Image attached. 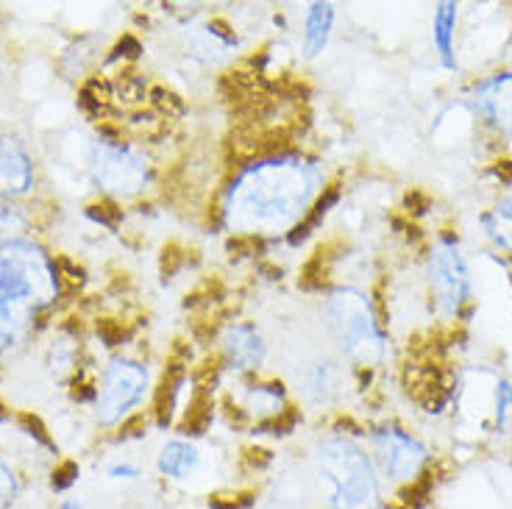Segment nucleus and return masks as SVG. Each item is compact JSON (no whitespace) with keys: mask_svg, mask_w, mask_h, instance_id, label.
Wrapping results in <instances>:
<instances>
[{"mask_svg":"<svg viewBox=\"0 0 512 509\" xmlns=\"http://www.w3.org/2000/svg\"><path fill=\"white\" fill-rule=\"evenodd\" d=\"M320 190V170L301 156H273L231 181L223 220L231 234L276 237L307 215Z\"/></svg>","mask_w":512,"mask_h":509,"instance_id":"1","label":"nucleus"},{"mask_svg":"<svg viewBox=\"0 0 512 509\" xmlns=\"http://www.w3.org/2000/svg\"><path fill=\"white\" fill-rule=\"evenodd\" d=\"M487 237L496 242L504 251H512V195L501 198L485 215Z\"/></svg>","mask_w":512,"mask_h":509,"instance_id":"17","label":"nucleus"},{"mask_svg":"<svg viewBox=\"0 0 512 509\" xmlns=\"http://www.w3.org/2000/svg\"><path fill=\"white\" fill-rule=\"evenodd\" d=\"M59 293L48 254L28 240L0 242V354L26 334L37 312Z\"/></svg>","mask_w":512,"mask_h":509,"instance_id":"2","label":"nucleus"},{"mask_svg":"<svg viewBox=\"0 0 512 509\" xmlns=\"http://www.w3.org/2000/svg\"><path fill=\"white\" fill-rule=\"evenodd\" d=\"M496 426L499 432H512V384L499 382L496 387Z\"/></svg>","mask_w":512,"mask_h":509,"instance_id":"18","label":"nucleus"},{"mask_svg":"<svg viewBox=\"0 0 512 509\" xmlns=\"http://www.w3.org/2000/svg\"><path fill=\"white\" fill-rule=\"evenodd\" d=\"M223 357L229 362V368L237 373H251L262 368V362L268 357V345L262 340V334L251 323H234L223 334Z\"/></svg>","mask_w":512,"mask_h":509,"instance_id":"11","label":"nucleus"},{"mask_svg":"<svg viewBox=\"0 0 512 509\" xmlns=\"http://www.w3.org/2000/svg\"><path fill=\"white\" fill-rule=\"evenodd\" d=\"M156 468L170 482H184L201 468V451L190 440H170L159 451Z\"/></svg>","mask_w":512,"mask_h":509,"instance_id":"13","label":"nucleus"},{"mask_svg":"<svg viewBox=\"0 0 512 509\" xmlns=\"http://www.w3.org/2000/svg\"><path fill=\"white\" fill-rule=\"evenodd\" d=\"M148 368L131 359H112L95 387V418L101 426H117L140 407L148 395Z\"/></svg>","mask_w":512,"mask_h":509,"instance_id":"5","label":"nucleus"},{"mask_svg":"<svg viewBox=\"0 0 512 509\" xmlns=\"http://www.w3.org/2000/svg\"><path fill=\"white\" fill-rule=\"evenodd\" d=\"M320 315L334 345L351 365L357 368L379 365V359L384 357V337L368 295L354 287H337L323 298Z\"/></svg>","mask_w":512,"mask_h":509,"instance_id":"4","label":"nucleus"},{"mask_svg":"<svg viewBox=\"0 0 512 509\" xmlns=\"http://www.w3.org/2000/svg\"><path fill=\"white\" fill-rule=\"evenodd\" d=\"M12 229H23V217L14 212L12 206L3 204V198H0V242H9L14 234Z\"/></svg>","mask_w":512,"mask_h":509,"instance_id":"20","label":"nucleus"},{"mask_svg":"<svg viewBox=\"0 0 512 509\" xmlns=\"http://www.w3.org/2000/svg\"><path fill=\"white\" fill-rule=\"evenodd\" d=\"M284 407L282 384H251L245 390V412L254 418L265 420L279 415Z\"/></svg>","mask_w":512,"mask_h":509,"instance_id":"16","label":"nucleus"},{"mask_svg":"<svg viewBox=\"0 0 512 509\" xmlns=\"http://www.w3.org/2000/svg\"><path fill=\"white\" fill-rule=\"evenodd\" d=\"M34 187V159L17 137H0V198H20Z\"/></svg>","mask_w":512,"mask_h":509,"instance_id":"9","label":"nucleus"},{"mask_svg":"<svg viewBox=\"0 0 512 509\" xmlns=\"http://www.w3.org/2000/svg\"><path fill=\"white\" fill-rule=\"evenodd\" d=\"M373 457H376L379 471L390 482L404 484L415 482L421 476L429 454L421 440H415L410 432H404L398 426H387V429L373 432Z\"/></svg>","mask_w":512,"mask_h":509,"instance_id":"8","label":"nucleus"},{"mask_svg":"<svg viewBox=\"0 0 512 509\" xmlns=\"http://www.w3.org/2000/svg\"><path fill=\"white\" fill-rule=\"evenodd\" d=\"M334 12L332 3H312L304 14V56L307 59H318L320 53L326 51L329 39H332Z\"/></svg>","mask_w":512,"mask_h":509,"instance_id":"14","label":"nucleus"},{"mask_svg":"<svg viewBox=\"0 0 512 509\" xmlns=\"http://www.w3.org/2000/svg\"><path fill=\"white\" fill-rule=\"evenodd\" d=\"M76 476H78L76 462H64L62 468L53 473V490H67L70 484L76 482Z\"/></svg>","mask_w":512,"mask_h":509,"instance_id":"22","label":"nucleus"},{"mask_svg":"<svg viewBox=\"0 0 512 509\" xmlns=\"http://www.w3.org/2000/svg\"><path fill=\"white\" fill-rule=\"evenodd\" d=\"M343 373L334 359H315L298 370V395L309 407H329L340 393Z\"/></svg>","mask_w":512,"mask_h":509,"instance_id":"12","label":"nucleus"},{"mask_svg":"<svg viewBox=\"0 0 512 509\" xmlns=\"http://www.w3.org/2000/svg\"><path fill=\"white\" fill-rule=\"evenodd\" d=\"M20 493V482H17V476L14 471L0 459V507H6V504H12L14 498Z\"/></svg>","mask_w":512,"mask_h":509,"instance_id":"19","label":"nucleus"},{"mask_svg":"<svg viewBox=\"0 0 512 509\" xmlns=\"http://www.w3.org/2000/svg\"><path fill=\"white\" fill-rule=\"evenodd\" d=\"M429 287L435 295L440 312L454 318L471 298V270L468 259L462 254L460 242L440 240L429 254Z\"/></svg>","mask_w":512,"mask_h":509,"instance_id":"7","label":"nucleus"},{"mask_svg":"<svg viewBox=\"0 0 512 509\" xmlns=\"http://www.w3.org/2000/svg\"><path fill=\"white\" fill-rule=\"evenodd\" d=\"M59 509H87V507H84L81 501H64V504Z\"/></svg>","mask_w":512,"mask_h":509,"instance_id":"23","label":"nucleus"},{"mask_svg":"<svg viewBox=\"0 0 512 509\" xmlns=\"http://www.w3.org/2000/svg\"><path fill=\"white\" fill-rule=\"evenodd\" d=\"M454 37H457V3H437L435 20H432V39H435L437 56L446 67L457 64Z\"/></svg>","mask_w":512,"mask_h":509,"instance_id":"15","label":"nucleus"},{"mask_svg":"<svg viewBox=\"0 0 512 509\" xmlns=\"http://www.w3.org/2000/svg\"><path fill=\"white\" fill-rule=\"evenodd\" d=\"M106 476L115 479V482H137L142 476V471L137 465H131V462H117V465H109Z\"/></svg>","mask_w":512,"mask_h":509,"instance_id":"21","label":"nucleus"},{"mask_svg":"<svg viewBox=\"0 0 512 509\" xmlns=\"http://www.w3.org/2000/svg\"><path fill=\"white\" fill-rule=\"evenodd\" d=\"M90 173L103 192L115 198H134L151 179L148 162L123 142L101 140L90 151Z\"/></svg>","mask_w":512,"mask_h":509,"instance_id":"6","label":"nucleus"},{"mask_svg":"<svg viewBox=\"0 0 512 509\" xmlns=\"http://www.w3.org/2000/svg\"><path fill=\"white\" fill-rule=\"evenodd\" d=\"M315 468L326 482L329 509H379L382 487L373 457L348 437H326L315 448Z\"/></svg>","mask_w":512,"mask_h":509,"instance_id":"3","label":"nucleus"},{"mask_svg":"<svg viewBox=\"0 0 512 509\" xmlns=\"http://www.w3.org/2000/svg\"><path fill=\"white\" fill-rule=\"evenodd\" d=\"M474 103L479 115L512 142V73L482 81L474 90Z\"/></svg>","mask_w":512,"mask_h":509,"instance_id":"10","label":"nucleus"}]
</instances>
